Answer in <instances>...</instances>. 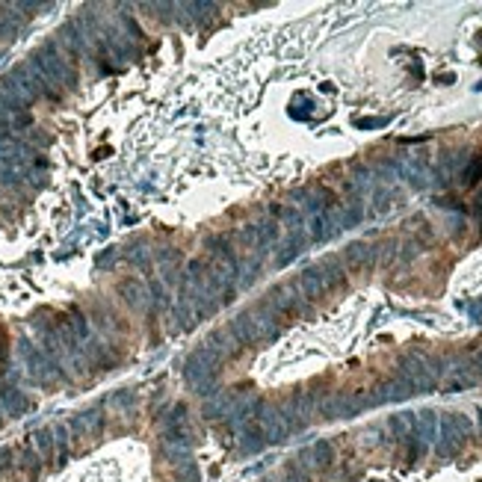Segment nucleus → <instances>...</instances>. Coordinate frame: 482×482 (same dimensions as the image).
I'll use <instances>...</instances> for the list:
<instances>
[{
	"mask_svg": "<svg viewBox=\"0 0 482 482\" xmlns=\"http://www.w3.org/2000/svg\"><path fill=\"white\" fill-rule=\"evenodd\" d=\"M27 63H30L36 72L51 83L53 89H60V92H74V89L80 86V72H77V65L60 51L56 39L41 41V45H39L30 56H27Z\"/></svg>",
	"mask_w": 482,
	"mask_h": 482,
	"instance_id": "f257e3e1",
	"label": "nucleus"
},
{
	"mask_svg": "<svg viewBox=\"0 0 482 482\" xmlns=\"http://www.w3.org/2000/svg\"><path fill=\"white\" fill-rule=\"evenodd\" d=\"M18 356L24 361V370H27V376H30V382L39 385V388H56V385L72 382V376H68L65 370H60V367H56L45 352H41V346L33 344L30 337L18 340Z\"/></svg>",
	"mask_w": 482,
	"mask_h": 482,
	"instance_id": "f03ea898",
	"label": "nucleus"
},
{
	"mask_svg": "<svg viewBox=\"0 0 482 482\" xmlns=\"http://www.w3.org/2000/svg\"><path fill=\"white\" fill-rule=\"evenodd\" d=\"M65 426H68V432H72V441H77V438H83V441H86V438L89 441H98L107 429V415H104L101 405H92L86 411L72 415L65 420Z\"/></svg>",
	"mask_w": 482,
	"mask_h": 482,
	"instance_id": "7ed1b4c3",
	"label": "nucleus"
},
{
	"mask_svg": "<svg viewBox=\"0 0 482 482\" xmlns=\"http://www.w3.org/2000/svg\"><path fill=\"white\" fill-rule=\"evenodd\" d=\"M254 423L261 426L263 432V441L266 444H285L287 438H290V429H287V423H285V415H281V408L275 403H261V408L254 411Z\"/></svg>",
	"mask_w": 482,
	"mask_h": 482,
	"instance_id": "20e7f679",
	"label": "nucleus"
},
{
	"mask_svg": "<svg viewBox=\"0 0 482 482\" xmlns=\"http://www.w3.org/2000/svg\"><path fill=\"white\" fill-rule=\"evenodd\" d=\"M202 246L207 252V261L225 266L234 275V281L240 278V254H237V246L228 234H207Z\"/></svg>",
	"mask_w": 482,
	"mask_h": 482,
	"instance_id": "39448f33",
	"label": "nucleus"
},
{
	"mask_svg": "<svg viewBox=\"0 0 482 482\" xmlns=\"http://www.w3.org/2000/svg\"><path fill=\"white\" fill-rule=\"evenodd\" d=\"M116 296L133 311V314H145V311L151 308V296H148V287H145L143 278H133V275L119 278Z\"/></svg>",
	"mask_w": 482,
	"mask_h": 482,
	"instance_id": "423d86ee",
	"label": "nucleus"
},
{
	"mask_svg": "<svg viewBox=\"0 0 482 482\" xmlns=\"http://www.w3.org/2000/svg\"><path fill=\"white\" fill-rule=\"evenodd\" d=\"M266 299H269V305L275 308V314L281 320H296L305 311L302 296H299V290H296L293 285H278V287H273V290L266 293Z\"/></svg>",
	"mask_w": 482,
	"mask_h": 482,
	"instance_id": "0eeeda50",
	"label": "nucleus"
},
{
	"mask_svg": "<svg viewBox=\"0 0 482 482\" xmlns=\"http://www.w3.org/2000/svg\"><path fill=\"white\" fill-rule=\"evenodd\" d=\"M0 408H4L6 417H24L36 408V403L15 385V382H0Z\"/></svg>",
	"mask_w": 482,
	"mask_h": 482,
	"instance_id": "6e6552de",
	"label": "nucleus"
},
{
	"mask_svg": "<svg viewBox=\"0 0 482 482\" xmlns=\"http://www.w3.org/2000/svg\"><path fill=\"white\" fill-rule=\"evenodd\" d=\"M237 447H240V456H258V452L266 447L263 432L254 420H246L237 426Z\"/></svg>",
	"mask_w": 482,
	"mask_h": 482,
	"instance_id": "1a4fd4ad",
	"label": "nucleus"
},
{
	"mask_svg": "<svg viewBox=\"0 0 482 482\" xmlns=\"http://www.w3.org/2000/svg\"><path fill=\"white\" fill-rule=\"evenodd\" d=\"M15 467L18 471L30 479V482H39V476H41V471H45V462H41V456L36 452V447H33V441L27 438V441L18 447V452H15Z\"/></svg>",
	"mask_w": 482,
	"mask_h": 482,
	"instance_id": "9d476101",
	"label": "nucleus"
},
{
	"mask_svg": "<svg viewBox=\"0 0 482 482\" xmlns=\"http://www.w3.org/2000/svg\"><path fill=\"white\" fill-rule=\"evenodd\" d=\"M296 290L302 293V299H308V302H317V299H323L325 293V281H323V275H320V269L317 266H308V269H302L299 275H296V285H293Z\"/></svg>",
	"mask_w": 482,
	"mask_h": 482,
	"instance_id": "9b49d317",
	"label": "nucleus"
},
{
	"mask_svg": "<svg viewBox=\"0 0 482 482\" xmlns=\"http://www.w3.org/2000/svg\"><path fill=\"white\" fill-rule=\"evenodd\" d=\"M344 261L349 269H373L379 261V249L370 243H352L344 252Z\"/></svg>",
	"mask_w": 482,
	"mask_h": 482,
	"instance_id": "f8f14e48",
	"label": "nucleus"
},
{
	"mask_svg": "<svg viewBox=\"0 0 482 482\" xmlns=\"http://www.w3.org/2000/svg\"><path fill=\"white\" fill-rule=\"evenodd\" d=\"M317 269H320V275L325 281V290H340L346 285V266L340 263L337 258H323L317 263Z\"/></svg>",
	"mask_w": 482,
	"mask_h": 482,
	"instance_id": "ddd939ff",
	"label": "nucleus"
},
{
	"mask_svg": "<svg viewBox=\"0 0 482 482\" xmlns=\"http://www.w3.org/2000/svg\"><path fill=\"white\" fill-rule=\"evenodd\" d=\"M30 441H33L36 452L41 456V462H45V467H56V447H53V432H51V426H39L30 435Z\"/></svg>",
	"mask_w": 482,
	"mask_h": 482,
	"instance_id": "4468645a",
	"label": "nucleus"
},
{
	"mask_svg": "<svg viewBox=\"0 0 482 482\" xmlns=\"http://www.w3.org/2000/svg\"><path fill=\"white\" fill-rule=\"evenodd\" d=\"M51 432H53V447H56V467H63L68 459H72V432L68 426L60 423H51Z\"/></svg>",
	"mask_w": 482,
	"mask_h": 482,
	"instance_id": "2eb2a0df",
	"label": "nucleus"
},
{
	"mask_svg": "<svg viewBox=\"0 0 482 482\" xmlns=\"http://www.w3.org/2000/svg\"><path fill=\"white\" fill-rule=\"evenodd\" d=\"M334 234H337V225H334L329 210L311 216V240H314V243H325V240H332Z\"/></svg>",
	"mask_w": 482,
	"mask_h": 482,
	"instance_id": "dca6fc26",
	"label": "nucleus"
},
{
	"mask_svg": "<svg viewBox=\"0 0 482 482\" xmlns=\"http://www.w3.org/2000/svg\"><path fill=\"white\" fill-rule=\"evenodd\" d=\"M305 243H308V237H305V231H302V228H299V231H290V234H287L285 249H281V254L275 258V266H287V263L296 258V254L302 252V246H305Z\"/></svg>",
	"mask_w": 482,
	"mask_h": 482,
	"instance_id": "f3484780",
	"label": "nucleus"
},
{
	"mask_svg": "<svg viewBox=\"0 0 482 482\" xmlns=\"http://www.w3.org/2000/svg\"><path fill=\"white\" fill-rule=\"evenodd\" d=\"M281 482H314L311 479V471L299 462V459H287L285 467H281Z\"/></svg>",
	"mask_w": 482,
	"mask_h": 482,
	"instance_id": "a211bd4d",
	"label": "nucleus"
},
{
	"mask_svg": "<svg viewBox=\"0 0 482 482\" xmlns=\"http://www.w3.org/2000/svg\"><path fill=\"white\" fill-rule=\"evenodd\" d=\"M107 403H110V408H116V411H133L136 403H139V396H136V391H131V388H119V391L110 393Z\"/></svg>",
	"mask_w": 482,
	"mask_h": 482,
	"instance_id": "6ab92c4d",
	"label": "nucleus"
},
{
	"mask_svg": "<svg viewBox=\"0 0 482 482\" xmlns=\"http://www.w3.org/2000/svg\"><path fill=\"white\" fill-rule=\"evenodd\" d=\"M172 476L175 482H202V467L195 464V459H187L172 467Z\"/></svg>",
	"mask_w": 482,
	"mask_h": 482,
	"instance_id": "aec40b11",
	"label": "nucleus"
},
{
	"mask_svg": "<svg viewBox=\"0 0 482 482\" xmlns=\"http://www.w3.org/2000/svg\"><path fill=\"white\" fill-rule=\"evenodd\" d=\"M12 471H15V450L4 447V450H0V476H6Z\"/></svg>",
	"mask_w": 482,
	"mask_h": 482,
	"instance_id": "412c9836",
	"label": "nucleus"
},
{
	"mask_svg": "<svg viewBox=\"0 0 482 482\" xmlns=\"http://www.w3.org/2000/svg\"><path fill=\"white\" fill-rule=\"evenodd\" d=\"M9 136H12V122L0 116V143H4V139H9Z\"/></svg>",
	"mask_w": 482,
	"mask_h": 482,
	"instance_id": "4be33fe9",
	"label": "nucleus"
},
{
	"mask_svg": "<svg viewBox=\"0 0 482 482\" xmlns=\"http://www.w3.org/2000/svg\"><path fill=\"white\" fill-rule=\"evenodd\" d=\"M4 423H6V415H4V408H0V429H4Z\"/></svg>",
	"mask_w": 482,
	"mask_h": 482,
	"instance_id": "5701e85b",
	"label": "nucleus"
}]
</instances>
